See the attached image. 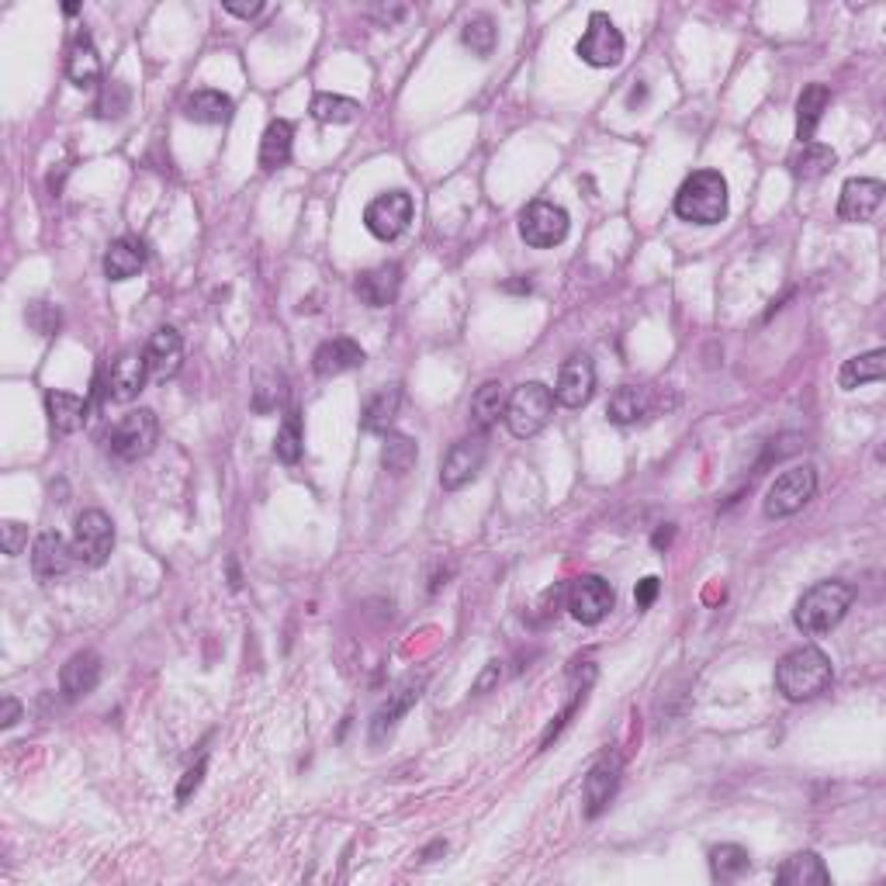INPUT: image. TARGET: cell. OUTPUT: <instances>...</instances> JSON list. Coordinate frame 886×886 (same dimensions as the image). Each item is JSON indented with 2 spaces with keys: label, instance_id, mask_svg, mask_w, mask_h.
I'll list each match as a JSON object with an SVG mask.
<instances>
[{
  "label": "cell",
  "instance_id": "1",
  "mask_svg": "<svg viewBox=\"0 0 886 886\" xmlns=\"http://www.w3.org/2000/svg\"><path fill=\"white\" fill-rule=\"evenodd\" d=\"M831 679H835L831 658L814 648V644H803V648L790 651L776 664V690L790 703L817 699L821 693H828Z\"/></svg>",
  "mask_w": 886,
  "mask_h": 886
},
{
  "label": "cell",
  "instance_id": "2",
  "mask_svg": "<svg viewBox=\"0 0 886 886\" xmlns=\"http://www.w3.org/2000/svg\"><path fill=\"white\" fill-rule=\"evenodd\" d=\"M855 602V589L849 582H838V578H828V582H817L814 589H807L800 596L797 610H793V620L803 634H828L835 631L838 623L845 620V613L852 610Z\"/></svg>",
  "mask_w": 886,
  "mask_h": 886
},
{
  "label": "cell",
  "instance_id": "3",
  "mask_svg": "<svg viewBox=\"0 0 886 886\" xmlns=\"http://www.w3.org/2000/svg\"><path fill=\"white\" fill-rule=\"evenodd\" d=\"M675 215L693 226H717L728 215V180L717 170L690 173L675 194Z\"/></svg>",
  "mask_w": 886,
  "mask_h": 886
},
{
  "label": "cell",
  "instance_id": "4",
  "mask_svg": "<svg viewBox=\"0 0 886 886\" xmlns=\"http://www.w3.org/2000/svg\"><path fill=\"white\" fill-rule=\"evenodd\" d=\"M554 412V392L548 385H540V381H527V385H519L510 402H506V427L513 436L527 440V436H537L543 427H548V419Z\"/></svg>",
  "mask_w": 886,
  "mask_h": 886
},
{
  "label": "cell",
  "instance_id": "5",
  "mask_svg": "<svg viewBox=\"0 0 886 886\" xmlns=\"http://www.w3.org/2000/svg\"><path fill=\"white\" fill-rule=\"evenodd\" d=\"M159 436V422L153 409H135L125 412L122 419H115L111 427L105 430V447L118 457V460H139L153 451V443Z\"/></svg>",
  "mask_w": 886,
  "mask_h": 886
},
{
  "label": "cell",
  "instance_id": "6",
  "mask_svg": "<svg viewBox=\"0 0 886 886\" xmlns=\"http://www.w3.org/2000/svg\"><path fill=\"white\" fill-rule=\"evenodd\" d=\"M73 558L84 568H100L115 548V523L100 510H84L73 523Z\"/></svg>",
  "mask_w": 886,
  "mask_h": 886
},
{
  "label": "cell",
  "instance_id": "7",
  "mask_svg": "<svg viewBox=\"0 0 886 886\" xmlns=\"http://www.w3.org/2000/svg\"><path fill=\"white\" fill-rule=\"evenodd\" d=\"M814 492H817V471L811 465H797L790 471H782L769 486V492H765V516L787 519L807 506Z\"/></svg>",
  "mask_w": 886,
  "mask_h": 886
},
{
  "label": "cell",
  "instance_id": "8",
  "mask_svg": "<svg viewBox=\"0 0 886 886\" xmlns=\"http://www.w3.org/2000/svg\"><path fill=\"white\" fill-rule=\"evenodd\" d=\"M623 52H627V43H623L620 28L613 25L610 14H589V25H586V35L578 38L575 46V56L582 59L586 67H596V70H607V67H616Z\"/></svg>",
  "mask_w": 886,
  "mask_h": 886
},
{
  "label": "cell",
  "instance_id": "9",
  "mask_svg": "<svg viewBox=\"0 0 886 886\" xmlns=\"http://www.w3.org/2000/svg\"><path fill=\"white\" fill-rule=\"evenodd\" d=\"M519 236L527 239L534 250H551L565 243L568 236V212L554 205V201H530L519 215Z\"/></svg>",
  "mask_w": 886,
  "mask_h": 886
},
{
  "label": "cell",
  "instance_id": "10",
  "mask_svg": "<svg viewBox=\"0 0 886 886\" xmlns=\"http://www.w3.org/2000/svg\"><path fill=\"white\" fill-rule=\"evenodd\" d=\"M565 599H568V613L578 623H586V627H596V623L607 620L616 602L613 586L602 575H578L568 586Z\"/></svg>",
  "mask_w": 886,
  "mask_h": 886
},
{
  "label": "cell",
  "instance_id": "11",
  "mask_svg": "<svg viewBox=\"0 0 886 886\" xmlns=\"http://www.w3.org/2000/svg\"><path fill=\"white\" fill-rule=\"evenodd\" d=\"M486 457H489V443H486V433H475V436H465L457 440L454 447L443 457V468H440V486L443 489H465L468 481L478 478V471L486 468Z\"/></svg>",
  "mask_w": 886,
  "mask_h": 886
},
{
  "label": "cell",
  "instance_id": "12",
  "mask_svg": "<svg viewBox=\"0 0 886 886\" xmlns=\"http://www.w3.org/2000/svg\"><path fill=\"white\" fill-rule=\"evenodd\" d=\"M409 222H412V197L406 191H388V194H381L374 197L368 212H364V226L374 239H381V243H392V239H398L402 232L409 229Z\"/></svg>",
  "mask_w": 886,
  "mask_h": 886
},
{
  "label": "cell",
  "instance_id": "13",
  "mask_svg": "<svg viewBox=\"0 0 886 886\" xmlns=\"http://www.w3.org/2000/svg\"><path fill=\"white\" fill-rule=\"evenodd\" d=\"M596 392V368L586 354L568 357L558 371V385H554V402L565 409H582Z\"/></svg>",
  "mask_w": 886,
  "mask_h": 886
},
{
  "label": "cell",
  "instance_id": "14",
  "mask_svg": "<svg viewBox=\"0 0 886 886\" xmlns=\"http://www.w3.org/2000/svg\"><path fill=\"white\" fill-rule=\"evenodd\" d=\"M883 180L876 177H852L845 180L841 197H838V218L841 222H870L883 205Z\"/></svg>",
  "mask_w": 886,
  "mask_h": 886
},
{
  "label": "cell",
  "instance_id": "15",
  "mask_svg": "<svg viewBox=\"0 0 886 886\" xmlns=\"http://www.w3.org/2000/svg\"><path fill=\"white\" fill-rule=\"evenodd\" d=\"M73 561H76L73 558V543L63 534H56V530L38 534L35 548H32V572H35L38 582L63 578L73 568Z\"/></svg>",
  "mask_w": 886,
  "mask_h": 886
},
{
  "label": "cell",
  "instance_id": "16",
  "mask_svg": "<svg viewBox=\"0 0 886 886\" xmlns=\"http://www.w3.org/2000/svg\"><path fill=\"white\" fill-rule=\"evenodd\" d=\"M422 686H427V679H422V675H406V679H402L398 686L388 693L385 707H381V710L374 714V720H371V741H374V744H378V741H385V738L395 731V723L412 710V703L419 699Z\"/></svg>",
  "mask_w": 886,
  "mask_h": 886
},
{
  "label": "cell",
  "instance_id": "17",
  "mask_svg": "<svg viewBox=\"0 0 886 886\" xmlns=\"http://www.w3.org/2000/svg\"><path fill=\"white\" fill-rule=\"evenodd\" d=\"M146 378H149V364H146V354L139 350H125L115 357V364L108 371V395L115 402H132L143 395L146 388Z\"/></svg>",
  "mask_w": 886,
  "mask_h": 886
},
{
  "label": "cell",
  "instance_id": "18",
  "mask_svg": "<svg viewBox=\"0 0 886 886\" xmlns=\"http://www.w3.org/2000/svg\"><path fill=\"white\" fill-rule=\"evenodd\" d=\"M354 368H364V350H360V344H354L350 336H333L312 354V371L319 378H336Z\"/></svg>",
  "mask_w": 886,
  "mask_h": 886
},
{
  "label": "cell",
  "instance_id": "19",
  "mask_svg": "<svg viewBox=\"0 0 886 886\" xmlns=\"http://www.w3.org/2000/svg\"><path fill=\"white\" fill-rule=\"evenodd\" d=\"M146 364H149V374L156 381H167L180 371V360H184V339H180L177 330L164 326V330H156L149 336V344H146Z\"/></svg>",
  "mask_w": 886,
  "mask_h": 886
},
{
  "label": "cell",
  "instance_id": "20",
  "mask_svg": "<svg viewBox=\"0 0 886 886\" xmlns=\"http://www.w3.org/2000/svg\"><path fill=\"white\" fill-rule=\"evenodd\" d=\"M398 288H402V267L398 264H381V267H371V271H364L357 277V295L371 309H388L392 301L398 298Z\"/></svg>",
  "mask_w": 886,
  "mask_h": 886
},
{
  "label": "cell",
  "instance_id": "21",
  "mask_svg": "<svg viewBox=\"0 0 886 886\" xmlns=\"http://www.w3.org/2000/svg\"><path fill=\"white\" fill-rule=\"evenodd\" d=\"M100 682V658L94 651H76L63 672H59V690H63L67 699H84L97 690Z\"/></svg>",
  "mask_w": 886,
  "mask_h": 886
},
{
  "label": "cell",
  "instance_id": "22",
  "mask_svg": "<svg viewBox=\"0 0 886 886\" xmlns=\"http://www.w3.org/2000/svg\"><path fill=\"white\" fill-rule=\"evenodd\" d=\"M87 398H80V395H70V392H49L46 395V416H49V427L52 433L59 436H70L76 430H84V422H87Z\"/></svg>",
  "mask_w": 886,
  "mask_h": 886
},
{
  "label": "cell",
  "instance_id": "23",
  "mask_svg": "<svg viewBox=\"0 0 886 886\" xmlns=\"http://www.w3.org/2000/svg\"><path fill=\"white\" fill-rule=\"evenodd\" d=\"M184 115L197 125H229L236 115V105H232V97L222 91H194L184 100Z\"/></svg>",
  "mask_w": 886,
  "mask_h": 886
},
{
  "label": "cell",
  "instance_id": "24",
  "mask_svg": "<svg viewBox=\"0 0 886 886\" xmlns=\"http://www.w3.org/2000/svg\"><path fill=\"white\" fill-rule=\"evenodd\" d=\"M143 267H146V243H143V239H135V236L115 239V243L108 247V253H105V274L111 280H129Z\"/></svg>",
  "mask_w": 886,
  "mask_h": 886
},
{
  "label": "cell",
  "instance_id": "25",
  "mask_svg": "<svg viewBox=\"0 0 886 886\" xmlns=\"http://www.w3.org/2000/svg\"><path fill=\"white\" fill-rule=\"evenodd\" d=\"M620 782V762L616 758H602L599 765H592V773L586 776V814L599 817L602 811L610 807V800L616 793Z\"/></svg>",
  "mask_w": 886,
  "mask_h": 886
},
{
  "label": "cell",
  "instance_id": "26",
  "mask_svg": "<svg viewBox=\"0 0 886 886\" xmlns=\"http://www.w3.org/2000/svg\"><path fill=\"white\" fill-rule=\"evenodd\" d=\"M67 76L70 84L80 87V91H91L100 84V56L91 43V35H76V43L70 46V56H67Z\"/></svg>",
  "mask_w": 886,
  "mask_h": 886
},
{
  "label": "cell",
  "instance_id": "27",
  "mask_svg": "<svg viewBox=\"0 0 886 886\" xmlns=\"http://www.w3.org/2000/svg\"><path fill=\"white\" fill-rule=\"evenodd\" d=\"M831 105V91L824 87V84H811V87H803L800 100H797V139L803 146L814 143V132L821 125V118H824V108Z\"/></svg>",
  "mask_w": 886,
  "mask_h": 886
},
{
  "label": "cell",
  "instance_id": "28",
  "mask_svg": "<svg viewBox=\"0 0 886 886\" xmlns=\"http://www.w3.org/2000/svg\"><path fill=\"white\" fill-rule=\"evenodd\" d=\"M402 409V385H385L381 388L364 412H360V430L364 433H392V422Z\"/></svg>",
  "mask_w": 886,
  "mask_h": 886
},
{
  "label": "cell",
  "instance_id": "29",
  "mask_svg": "<svg viewBox=\"0 0 886 886\" xmlns=\"http://www.w3.org/2000/svg\"><path fill=\"white\" fill-rule=\"evenodd\" d=\"M291 143H295V129L285 118H274V122L264 129V139H260V170H280L291 159Z\"/></svg>",
  "mask_w": 886,
  "mask_h": 886
},
{
  "label": "cell",
  "instance_id": "30",
  "mask_svg": "<svg viewBox=\"0 0 886 886\" xmlns=\"http://www.w3.org/2000/svg\"><path fill=\"white\" fill-rule=\"evenodd\" d=\"M883 374H886V350H870V354H859L852 360H845L841 374H838V385L845 392H852L859 385H873V381H883Z\"/></svg>",
  "mask_w": 886,
  "mask_h": 886
},
{
  "label": "cell",
  "instance_id": "31",
  "mask_svg": "<svg viewBox=\"0 0 886 886\" xmlns=\"http://www.w3.org/2000/svg\"><path fill=\"white\" fill-rule=\"evenodd\" d=\"M610 422H616V427H631V422L644 419L651 412V392L648 388H637V385H623L613 392L610 398Z\"/></svg>",
  "mask_w": 886,
  "mask_h": 886
},
{
  "label": "cell",
  "instance_id": "32",
  "mask_svg": "<svg viewBox=\"0 0 886 886\" xmlns=\"http://www.w3.org/2000/svg\"><path fill=\"white\" fill-rule=\"evenodd\" d=\"M776 879H779L782 886H811V883L824 886V883H831V873L824 870L821 855H814V852H800V855L787 859V865H782Z\"/></svg>",
  "mask_w": 886,
  "mask_h": 886
},
{
  "label": "cell",
  "instance_id": "33",
  "mask_svg": "<svg viewBox=\"0 0 886 886\" xmlns=\"http://www.w3.org/2000/svg\"><path fill=\"white\" fill-rule=\"evenodd\" d=\"M506 402H510L506 388H502L499 381H486V385H481V388L475 392V398H471V419H475V427H478V430H489L492 422H499L502 416H506Z\"/></svg>",
  "mask_w": 886,
  "mask_h": 886
},
{
  "label": "cell",
  "instance_id": "34",
  "mask_svg": "<svg viewBox=\"0 0 886 886\" xmlns=\"http://www.w3.org/2000/svg\"><path fill=\"white\" fill-rule=\"evenodd\" d=\"M419 460V443L406 433H385V447H381V465L388 475L402 478L416 468Z\"/></svg>",
  "mask_w": 886,
  "mask_h": 886
},
{
  "label": "cell",
  "instance_id": "35",
  "mask_svg": "<svg viewBox=\"0 0 886 886\" xmlns=\"http://www.w3.org/2000/svg\"><path fill=\"white\" fill-rule=\"evenodd\" d=\"M309 111L322 125H347L360 115V105L354 97H344V94H315Z\"/></svg>",
  "mask_w": 886,
  "mask_h": 886
},
{
  "label": "cell",
  "instance_id": "36",
  "mask_svg": "<svg viewBox=\"0 0 886 886\" xmlns=\"http://www.w3.org/2000/svg\"><path fill=\"white\" fill-rule=\"evenodd\" d=\"M752 865V855L741 849V845H717L710 852V873L714 879L728 883V879H738L741 873H749Z\"/></svg>",
  "mask_w": 886,
  "mask_h": 886
},
{
  "label": "cell",
  "instance_id": "37",
  "mask_svg": "<svg viewBox=\"0 0 886 886\" xmlns=\"http://www.w3.org/2000/svg\"><path fill=\"white\" fill-rule=\"evenodd\" d=\"M288 398V388H285V374L277 371H267L256 378V388H253V412L256 416H267V412H277L285 406Z\"/></svg>",
  "mask_w": 886,
  "mask_h": 886
},
{
  "label": "cell",
  "instance_id": "38",
  "mask_svg": "<svg viewBox=\"0 0 886 886\" xmlns=\"http://www.w3.org/2000/svg\"><path fill=\"white\" fill-rule=\"evenodd\" d=\"M460 43H465L475 56H492L495 43H499V28L489 14H475L465 22V32H460Z\"/></svg>",
  "mask_w": 886,
  "mask_h": 886
},
{
  "label": "cell",
  "instance_id": "39",
  "mask_svg": "<svg viewBox=\"0 0 886 886\" xmlns=\"http://www.w3.org/2000/svg\"><path fill=\"white\" fill-rule=\"evenodd\" d=\"M301 451H306V433H301V416L291 409L274 436V454H277V460H285V465H295Z\"/></svg>",
  "mask_w": 886,
  "mask_h": 886
},
{
  "label": "cell",
  "instance_id": "40",
  "mask_svg": "<svg viewBox=\"0 0 886 886\" xmlns=\"http://www.w3.org/2000/svg\"><path fill=\"white\" fill-rule=\"evenodd\" d=\"M835 167V149L824 143H807L800 149V156L793 159V173L800 180H817Z\"/></svg>",
  "mask_w": 886,
  "mask_h": 886
},
{
  "label": "cell",
  "instance_id": "41",
  "mask_svg": "<svg viewBox=\"0 0 886 886\" xmlns=\"http://www.w3.org/2000/svg\"><path fill=\"white\" fill-rule=\"evenodd\" d=\"M129 105H132V91L125 80H105L94 111H97V118H105L108 122V118H122L129 111Z\"/></svg>",
  "mask_w": 886,
  "mask_h": 886
},
{
  "label": "cell",
  "instance_id": "42",
  "mask_svg": "<svg viewBox=\"0 0 886 886\" xmlns=\"http://www.w3.org/2000/svg\"><path fill=\"white\" fill-rule=\"evenodd\" d=\"M25 319H28V326H32L35 333H43V336H52V333L59 330V309L49 306V301H32L28 312H25Z\"/></svg>",
  "mask_w": 886,
  "mask_h": 886
},
{
  "label": "cell",
  "instance_id": "43",
  "mask_svg": "<svg viewBox=\"0 0 886 886\" xmlns=\"http://www.w3.org/2000/svg\"><path fill=\"white\" fill-rule=\"evenodd\" d=\"M0 537H4V554L8 558H17L28 548V527H25V523H17V519H4Z\"/></svg>",
  "mask_w": 886,
  "mask_h": 886
},
{
  "label": "cell",
  "instance_id": "44",
  "mask_svg": "<svg viewBox=\"0 0 886 886\" xmlns=\"http://www.w3.org/2000/svg\"><path fill=\"white\" fill-rule=\"evenodd\" d=\"M658 589H661V582H658L655 575H648V578H640V582H637V589H634V602H637V607H640V610H648V607H651V602L658 599Z\"/></svg>",
  "mask_w": 886,
  "mask_h": 886
},
{
  "label": "cell",
  "instance_id": "45",
  "mask_svg": "<svg viewBox=\"0 0 886 886\" xmlns=\"http://www.w3.org/2000/svg\"><path fill=\"white\" fill-rule=\"evenodd\" d=\"M201 776H205V758H201L194 769H188L184 773V779H180V790H177V800L184 803L188 797H191V790H197L201 787Z\"/></svg>",
  "mask_w": 886,
  "mask_h": 886
},
{
  "label": "cell",
  "instance_id": "46",
  "mask_svg": "<svg viewBox=\"0 0 886 886\" xmlns=\"http://www.w3.org/2000/svg\"><path fill=\"white\" fill-rule=\"evenodd\" d=\"M499 679H502V664H499V661H489V664H486V672H481L478 682H475V696H486Z\"/></svg>",
  "mask_w": 886,
  "mask_h": 886
},
{
  "label": "cell",
  "instance_id": "47",
  "mask_svg": "<svg viewBox=\"0 0 886 886\" xmlns=\"http://www.w3.org/2000/svg\"><path fill=\"white\" fill-rule=\"evenodd\" d=\"M222 8H226L229 14H236V17H256L260 11H264V4H260V0H256V4H232V0H226Z\"/></svg>",
  "mask_w": 886,
  "mask_h": 886
},
{
  "label": "cell",
  "instance_id": "48",
  "mask_svg": "<svg viewBox=\"0 0 886 886\" xmlns=\"http://www.w3.org/2000/svg\"><path fill=\"white\" fill-rule=\"evenodd\" d=\"M17 717H22V703H17L14 696H8L4 699V717H0V723H4V728H14Z\"/></svg>",
  "mask_w": 886,
  "mask_h": 886
},
{
  "label": "cell",
  "instance_id": "49",
  "mask_svg": "<svg viewBox=\"0 0 886 886\" xmlns=\"http://www.w3.org/2000/svg\"><path fill=\"white\" fill-rule=\"evenodd\" d=\"M374 17H378L381 25L388 28V25H395V22H398V17H406V8H381V11H374Z\"/></svg>",
  "mask_w": 886,
  "mask_h": 886
},
{
  "label": "cell",
  "instance_id": "50",
  "mask_svg": "<svg viewBox=\"0 0 886 886\" xmlns=\"http://www.w3.org/2000/svg\"><path fill=\"white\" fill-rule=\"evenodd\" d=\"M502 291H530V280H510V285H502Z\"/></svg>",
  "mask_w": 886,
  "mask_h": 886
},
{
  "label": "cell",
  "instance_id": "51",
  "mask_svg": "<svg viewBox=\"0 0 886 886\" xmlns=\"http://www.w3.org/2000/svg\"><path fill=\"white\" fill-rule=\"evenodd\" d=\"M669 540H672V527L658 530V534H655V548H664V543H669Z\"/></svg>",
  "mask_w": 886,
  "mask_h": 886
}]
</instances>
